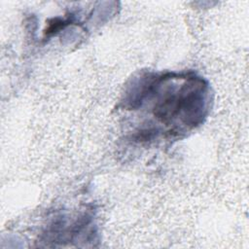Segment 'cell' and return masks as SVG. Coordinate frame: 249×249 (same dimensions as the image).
Wrapping results in <instances>:
<instances>
[{"mask_svg": "<svg viewBox=\"0 0 249 249\" xmlns=\"http://www.w3.org/2000/svg\"><path fill=\"white\" fill-rule=\"evenodd\" d=\"M129 109L147 111L157 132L179 134L200 124L208 105V89L195 76L144 77L132 86Z\"/></svg>", "mask_w": 249, "mask_h": 249, "instance_id": "6da1fadb", "label": "cell"}]
</instances>
